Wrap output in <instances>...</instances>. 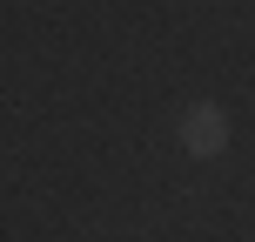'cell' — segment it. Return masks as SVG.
Here are the masks:
<instances>
[{
	"label": "cell",
	"mask_w": 255,
	"mask_h": 242,
	"mask_svg": "<svg viewBox=\"0 0 255 242\" xmlns=\"http://www.w3.org/2000/svg\"><path fill=\"white\" fill-rule=\"evenodd\" d=\"M181 148L202 155V162H208V155H222V148H229V115H222L215 101L188 108V115H181Z\"/></svg>",
	"instance_id": "1"
}]
</instances>
